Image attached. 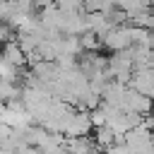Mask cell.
Wrapping results in <instances>:
<instances>
[{
	"instance_id": "6da1fadb",
	"label": "cell",
	"mask_w": 154,
	"mask_h": 154,
	"mask_svg": "<svg viewBox=\"0 0 154 154\" xmlns=\"http://www.w3.org/2000/svg\"><path fill=\"white\" fill-rule=\"evenodd\" d=\"M0 58H5L7 63H12V65H17V67H22V65L26 63V53L22 51V46H19L17 41H5Z\"/></svg>"
},
{
	"instance_id": "7a4b0ae2",
	"label": "cell",
	"mask_w": 154,
	"mask_h": 154,
	"mask_svg": "<svg viewBox=\"0 0 154 154\" xmlns=\"http://www.w3.org/2000/svg\"><path fill=\"white\" fill-rule=\"evenodd\" d=\"M17 75H19V67L12 65V63H7L5 58H0V79H5V82H14Z\"/></svg>"
}]
</instances>
